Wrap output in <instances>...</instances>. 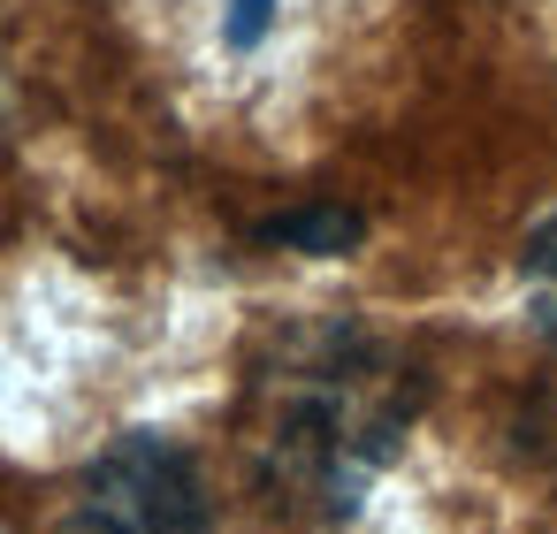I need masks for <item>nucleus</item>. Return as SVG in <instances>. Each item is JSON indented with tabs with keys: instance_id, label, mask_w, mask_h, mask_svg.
<instances>
[{
	"instance_id": "1",
	"label": "nucleus",
	"mask_w": 557,
	"mask_h": 534,
	"mask_svg": "<svg viewBox=\"0 0 557 534\" xmlns=\"http://www.w3.org/2000/svg\"><path fill=\"white\" fill-rule=\"evenodd\" d=\"M70 534H214L199 465L161 435H123L77 488Z\"/></svg>"
},
{
	"instance_id": "2",
	"label": "nucleus",
	"mask_w": 557,
	"mask_h": 534,
	"mask_svg": "<svg viewBox=\"0 0 557 534\" xmlns=\"http://www.w3.org/2000/svg\"><path fill=\"white\" fill-rule=\"evenodd\" d=\"M268 237L275 245H298V252H344V245H359V214L351 207H306V214L268 222Z\"/></svg>"
},
{
	"instance_id": "3",
	"label": "nucleus",
	"mask_w": 557,
	"mask_h": 534,
	"mask_svg": "<svg viewBox=\"0 0 557 534\" xmlns=\"http://www.w3.org/2000/svg\"><path fill=\"white\" fill-rule=\"evenodd\" d=\"M527 268H534L542 283H557V214L534 229V245H527Z\"/></svg>"
},
{
	"instance_id": "4",
	"label": "nucleus",
	"mask_w": 557,
	"mask_h": 534,
	"mask_svg": "<svg viewBox=\"0 0 557 534\" xmlns=\"http://www.w3.org/2000/svg\"><path fill=\"white\" fill-rule=\"evenodd\" d=\"M268 32V0H237V16H230V47H252Z\"/></svg>"
}]
</instances>
